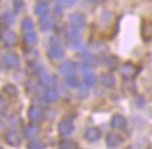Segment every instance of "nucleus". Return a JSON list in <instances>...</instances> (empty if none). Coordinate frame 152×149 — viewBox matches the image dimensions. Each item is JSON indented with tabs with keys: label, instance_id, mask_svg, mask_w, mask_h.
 <instances>
[{
	"label": "nucleus",
	"instance_id": "nucleus-7",
	"mask_svg": "<svg viewBox=\"0 0 152 149\" xmlns=\"http://www.w3.org/2000/svg\"><path fill=\"white\" fill-rule=\"evenodd\" d=\"M69 21L71 24V27H75V28H83L85 27V23H87V20L84 17L81 13H73V14L69 17Z\"/></svg>",
	"mask_w": 152,
	"mask_h": 149
},
{
	"label": "nucleus",
	"instance_id": "nucleus-33",
	"mask_svg": "<svg viewBox=\"0 0 152 149\" xmlns=\"http://www.w3.org/2000/svg\"><path fill=\"white\" fill-rule=\"evenodd\" d=\"M49 43H50V45H60V39L57 36H52Z\"/></svg>",
	"mask_w": 152,
	"mask_h": 149
},
{
	"label": "nucleus",
	"instance_id": "nucleus-26",
	"mask_svg": "<svg viewBox=\"0 0 152 149\" xmlns=\"http://www.w3.org/2000/svg\"><path fill=\"white\" fill-rule=\"evenodd\" d=\"M70 46H71L73 50H84V49H85V43L78 38V39L71 41V42H70Z\"/></svg>",
	"mask_w": 152,
	"mask_h": 149
},
{
	"label": "nucleus",
	"instance_id": "nucleus-17",
	"mask_svg": "<svg viewBox=\"0 0 152 149\" xmlns=\"http://www.w3.org/2000/svg\"><path fill=\"white\" fill-rule=\"evenodd\" d=\"M38 134H39V128H38L35 124H29V126H27L24 128L25 138H35Z\"/></svg>",
	"mask_w": 152,
	"mask_h": 149
},
{
	"label": "nucleus",
	"instance_id": "nucleus-14",
	"mask_svg": "<svg viewBox=\"0 0 152 149\" xmlns=\"http://www.w3.org/2000/svg\"><path fill=\"white\" fill-rule=\"evenodd\" d=\"M48 55H49V57L57 60V59H61L64 56V49H63L61 45H50L49 50H48Z\"/></svg>",
	"mask_w": 152,
	"mask_h": 149
},
{
	"label": "nucleus",
	"instance_id": "nucleus-1",
	"mask_svg": "<svg viewBox=\"0 0 152 149\" xmlns=\"http://www.w3.org/2000/svg\"><path fill=\"white\" fill-rule=\"evenodd\" d=\"M3 65L6 68H15L20 65V57L14 52H7L3 56Z\"/></svg>",
	"mask_w": 152,
	"mask_h": 149
},
{
	"label": "nucleus",
	"instance_id": "nucleus-21",
	"mask_svg": "<svg viewBox=\"0 0 152 149\" xmlns=\"http://www.w3.org/2000/svg\"><path fill=\"white\" fill-rule=\"evenodd\" d=\"M95 82H96V77H95V74H94L92 71L84 74V84L87 85V86H94Z\"/></svg>",
	"mask_w": 152,
	"mask_h": 149
},
{
	"label": "nucleus",
	"instance_id": "nucleus-19",
	"mask_svg": "<svg viewBox=\"0 0 152 149\" xmlns=\"http://www.w3.org/2000/svg\"><path fill=\"white\" fill-rule=\"evenodd\" d=\"M48 10H49V6H48V3H43V1H39V3L35 4V7H34V11H35V14L37 15L46 14Z\"/></svg>",
	"mask_w": 152,
	"mask_h": 149
},
{
	"label": "nucleus",
	"instance_id": "nucleus-27",
	"mask_svg": "<svg viewBox=\"0 0 152 149\" xmlns=\"http://www.w3.org/2000/svg\"><path fill=\"white\" fill-rule=\"evenodd\" d=\"M77 68L80 70V73H83V74H87V73H91V71H92V65L89 64V63L81 61V63L77 65Z\"/></svg>",
	"mask_w": 152,
	"mask_h": 149
},
{
	"label": "nucleus",
	"instance_id": "nucleus-15",
	"mask_svg": "<svg viewBox=\"0 0 152 149\" xmlns=\"http://www.w3.org/2000/svg\"><path fill=\"white\" fill-rule=\"evenodd\" d=\"M59 73L64 77H70L74 74V64L71 61H64L59 65Z\"/></svg>",
	"mask_w": 152,
	"mask_h": 149
},
{
	"label": "nucleus",
	"instance_id": "nucleus-24",
	"mask_svg": "<svg viewBox=\"0 0 152 149\" xmlns=\"http://www.w3.org/2000/svg\"><path fill=\"white\" fill-rule=\"evenodd\" d=\"M59 149H77V144L71 140H64L59 144Z\"/></svg>",
	"mask_w": 152,
	"mask_h": 149
},
{
	"label": "nucleus",
	"instance_id": "nucleus-32",
	"mask_svg": "<svg viewBox=\"0 0 152 149\" xmlns=\"http://www.w3.org/2000/svg\"><path fill=\"white\" fill-rule=\"evenodd\" d=\"M134 105H135V107H138V109H141V107L145 106V99L141 98V96H137V98L134 99Z\"/></svg>",
	"mask_w": 152,
	"mask_h": 149
},
{
	"label": "nucleus",
	"instance_id": "nucleus-16",
	"mask_svg": "<svg viewBox=\"0 0 152 149\" xmlns=\"http://www.w3.org/2000/svg\"><path fill=\"white\" fill-rule=\"evenodd\" d=\"M101 82L106 88H113L116 84V78L110 73H105V74H102V77H101Z\"/></svg>",
	"mask_w": 152,
	"mask_h": 149
},
{
	"label": "nucleus",
	"instance_id": "nucleus-18",
	"mask_svg": "<svg viewBox=\"0 0 152 149\" xmlns=\"http://www.w3.org/2000/svg\"><path fill=\"white\" fill-rule=\"evenodd\" d=\"M43 98H45L46 102H56V100L59 99V93H57V91H55V89L48 88V91L43 93Z\"/></svg>",
	"mask_w": 152,
	"mask_h": 149
},
{
	"label": "nucleus",
	"instance_id": "nucleus-22",
	"mask_svg": "<svg viewBox=\"0 0 152 149\" xmlns=\"http://www.w3.org/2000/svg\"><path fill=\"white\" fill-rule=\"evenodd\" d=\"M24 41L28 43V45H35L38 42V35L34 31H29V32H25V36H24Z\"/></svg>",
	"mask_w": 152,
	"mask_h": 149
},
{
	"label": "nucleus",
	"instance_id": "nucleus-34",
	"mask_svg": "<svg viewBox=\"0 0 152 149\" xmlns=\"http://www.w3.org/2000/svg\"><path fill=\"white\" fill-rule=\"evenodd\" d=\"M3 107H4V99H3V96L0 95V110H1Z\"/></svg>",
	"mask_w": 152,
	"mask_h": 149
},
{
	"label": "nucleus",
	"instance_id": "nucleus-11",
	"mask_svg": "<svg viewBox=\"0 0 152 149\" xmlns=\"http://www.w3.org/2000/svg\"><path fill=\"white\" fill-rule=\"evenodd\" d=\"M121 142H123V138L119 134H116V132H110V134H107V137H106V145L112 149L117 148L119 145H121Z\"/></svg>",
	"mask_w": 152,
	"mask_h": 149
},
{
	"label": "nucleus",
	"instance_id": "nucleus-31",
	"mask_svg": "<svg viewBox=\"0 0 152 149\" xmlns=\"http://www.w3.org/2000/svg\"><path fill=\"white\" fill-rule=\"evenodd\" d=\"M105 64L109 67V68H113L116 65V57L115 56H109V57H105Z\"/></svg>",
	"mask_w": 152,
	"mask_h": 149
},
{
	"label": "nucleus",
	"instance_id": "nucleus-4",
	"mask_svg": "<svg viewBox=\"0 0 152 149\" xmlns=\"http://www.w3.org/2000/svg\"><path fill=\"white\" fill-rule=\"evenodd\" d=\"M4 141L11 146H20L21 145V135L14 130H10L4 134Z\"/></svg>",
	"mask_w": 152,
	"mask_h": 149
},
{
	"label": "nucleus",
	"instance_id": "nucleus-38",
	"mask_svg": "<svg viewBox=\"0 0 152 149\" xmlns=\"http://www.w3.org/2000/svg\"><path fill=\"white\" fill-rule=\"evenodd\" d=\"M126 149H133V148H131V146H130V148H126Z\"/></svg>",
	"mask_w": 152,
	"mask_h": 149
},
{
	"label": "nucleus",
	"instance_id": "nucleus-13",
	"mask_svg": "<svg viewBox=\"0 0 152 149\" xmlns=\"http://www.w3.org/2000/svg\"><path fill=\"white\" fill-rule=\"evenodd\" d=\"M39 27H41L42 31H49V29H52V27H53V15L48 14V13L41 15V18H39Z\"/></svg>",
	"mask_w": 152,
	"mask_h": 149
},
{
	"label": "nucleus",
	"instance_id": "nucleus-29",
	"mask_svg": "<svg viewBox=\"0 0 152 149\" xmlns=\"http://www.w3.org/2000/svg\"><path fill=\"white\" fill-rule=\"evenodd\" d=\"M28 149H45V145L41 141H31L28 144Z\"/></svg>",
	"mask_w": 152,
	"mask_h": 149
},
{
	"label": "nucleus",
	"instance_id": "nucleus-23",
	"mask_svg": "<svg viewBox=\"0 0 152 149\" xmlns=\"http://www.w3.org/2000/svg\"><path fill=\"white\" fill-rule=\"evenodd\" d=\"M67 38H69V41H74V39H78L80 38V28H75V27H70L67 29Z\"/></svg>",
	"mask_w": 152,
	"mask_h": 149
},
{
	"label": "nucleus",
	"instance_id": "nucleus-28",
	"mask_svg": "<svg viewBox=\"0 0 152 149\" xmlns=\"http://www.w3.org/2000/svg\"><path fill=\"white\" fill-rule=\"evenodd\" d=\"M60 7H64V9H69V7H73L78 3V0H59L57 1Z\"/></svg>",
	"mask_w": 152,
	"mask_h": 149
},
{
	"label": "nucleus",
	"instance_id": "nucleus-5",
	"mask_svg": "<svg viewBox=\"0 0 152 149\" xmlns=\"http://www.w3.org/2000/svg\"><path fill=\"white\" fill-rule=\"evenodd\" d=\"M28 118L32 121V123H38V121H41L43 118V110H42V107L37 106V105H34L28 109Z\"/></svg>",
	"mask_w": 152,
	"mask_h": 149
},
{
	"label": "nucleus",
	"instance_id": "nucleus-30",
	"mask_svg": "<svg viewBox=\"0 0 152 149\" xmlns=\"http://www.w3.org/2000/svg\"><path fill=\"white\" fill-rule=\"evenodd\" d=\"M4 92H7L10 95V96H15L17 95V88L14 86V85H11V84H9V85H6L4 88Z\"/></svg>",
	"mask_w": 152,
	"mask_h": 149
},
{
	"label": "nucleus",
	"instance_id": "nucleus-25",
	"mask_svg": "<svg viewBox=\"0 0 152 149\" xmlns=\"http://www.w3.org/2000/svg\"><path fill=\"white\" fill-rule=\"evenodd\" d=\"M66 85L67 86H70V88H80V81L77 77H74V75H70V77H67V79H66Z\"/></svg>",
	"mask_w": 152,
	"mask_h": 149
},
{
	"label": "nucleus",
	"instance_id": "nucleus-2",
	"mask_svg": "<svg viewBox=\"0 0 152 149\" xmlns=\"http://www.w3.org/2000/svg\"><path fill=\"white\" fill-rule=\"evenodd\" d=\"M137 73H138V68L133 63H124V64L120 65V74L127 79L134 78L137 75Z\"/></svg>",
	"mask_w": 152,
	"mask_h": 149
},
{
	"label": "nucleus",
	"instance_id": "nucleus-39",
	"mask_svg": "<svg viewBox=\"0 0 152 149\" xmlns=\"http://www.w3.org/2000/svg\"><path fill=\"white\" fill-rule=\"evenodd\" d=\"M0 149H1V148H0Z\"/></svg>",
	"mask_w": 152,
	"mask_h": 149
},
{
	"label": "nucleus",
	"instance_id": "nucleus-6",
	"mask_svg": "<svg viewBox=\"0 0 152 149\" xmlns=\"http://www.w3.org/2000/svg\"><path fill=\"white\" fill-rule=\"evenodd\" d=\"M141 36H142V39L145 42L152 41V21L151 20L142 21V25H141Z\"/></svg>",
	"mask_w": 152,
	"mask_h": 149
},
{
	"label": "nucleus",
	"instance_id": "nucleus-8",
	"mask_svg": "<svg viewBox=\"0 0 152 149\" xmlns=\"http://www.w3.org/2000/svg\"><path fill=\"white\" fill-rule=\"evenodd\" d=\"M74 131V124L71 120H61L59 123V132L63 137H67Z\"/></svg>",
	"mask_w": 152,
	"mask_h": 149
},
{
	"label": "nucleus",
	"instance_id": "nucleus-9",
	"mask_svg": "<svg viewBox=\"0 0 152 149\" xmlns=\"http://www.w3.org/2000/svg\"><path fill=\"white\" fill-rule=\"evenodd\" d=\"M110 126L112 128H116V130H124L126 126H127V120L121 114H115L110 120Z\"/></svg>",
	"mask_w": 152,
	"mask_h": 149
},
{
	"label": "nucleus",
	"instance_id": "nucleus-36",
	"mask_svg": "<svg viewBox=\"0 0 152 149\" xmlns=\"http://www.w3.org/2000/svg\"><path fill=\"white\" fill-rule=\"evenodd\" d=\"M91 1H92V3H95V4H96V3H101L102 0H91Z\"/></svg>",
	"mask_w": 152,
	"mask_h": 149
},
{
	"label": "nucleus",
	"instance_id": "nucleus-37",
	"mask_svg": "<svg viewBox=\"0 0 152 149\" xmlns=\"http://www.w3.org/2000/svg\"><path fill=\"white\" fill-rule=\"evenodd\" d=\"M41 1H43V3H46V1H48V0H41Z\"/></svg>",
	"mask_w": 152,
	"mask_h": 149
},
{
	"label": "nucleus",
	"instance_id": "nucleus-35",
	"mask_svg": "<svg viewBox=\"0 0 152 149\" xmlns=\"http://www.w3.org/2000/svg\"><path fill=\"white\" fill-rule=\"evenodd\" d=\"M6 21H9V23H13V17H11V14H6Z\"/></svg>",
	"mask_w": 152,
	"mask_h": 149
},
{
	"label": "nucleus",
	"instance_id": "nucleus-12",
	"mask_svg": "<svg viewBox=\"0 0 152 149\" xmlns=\"http://www.w3.org/2000/svg\"><path fill=\"white\" fill-rule=\"evenodd\" d=\"M84 137H85V140L88 142H95V141H98L101 138V130L96 128V127H89V128H87Z\"/></svg>",
	"mask_w": 152,
	"mask_h": 149
},
{
	"label": "nucleus",
	"instance_id": "nucleus-3",
	"mask_svg": "<svg viewBox=\"0 0 152 149\" xmlns=\"http://www.w3.org/2000/svg\"><path fill=\"white\" fill-rule=\"evenodd\" d=\"M0 39H1V42L4 43L6 46H14L17 43V35L11 29H4L3 32L0 33Z\"/></svg>",
	"mask_w": 152,
	"mask_h": 149
},
{
	"label": "nucleus",
	"instance_id": "nucleus-20",
	"mask_svg": "<svg viewBox=\"0 0 152 149\" xmlns=\"http://www.w3.org/2000/svg\"><path fill=\"white\" fill-rule=\"evenodd\" d=\"M21 28H23L24 32H29V31H34V21L29 17H25L21 23Z\"/></svg>",
	"mask_w": 152,
	"mask_h": 149
},
{
	"label": "nucleus",
	"instance_id": "nucleus-10",
	"mask_svg": "<svg viewBox=\"0 0 152 149\" xmlns=\"http://www.w3.org/2000/svg\"><path fill=\"white\" fill-rule=\"evenodd\" d=\"M41 84L43 86H46V88H53L56 84L55 75L52 74V73H48V71L41 73Z\"/></svg>",
	"mask_w": 152,
	"mask_h": 149
}]
</instances>
